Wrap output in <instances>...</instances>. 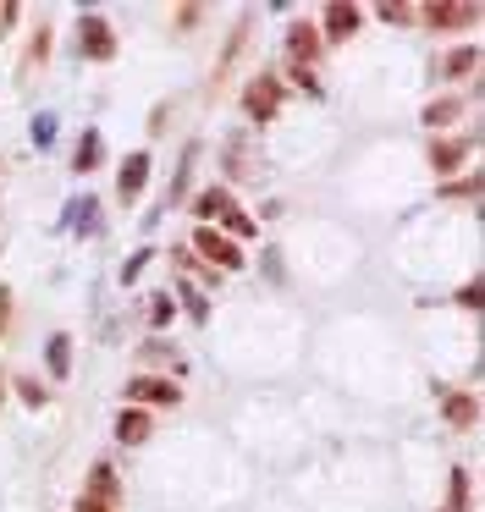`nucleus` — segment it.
Listing matches in <instances>:
<instances>
[{
  "mask_svg": "<svg viewBox=\"0 0 485 512\" xmlns=\"http://www.w3.org/2000/svg\"><path fill=\"white\" fill-rule=\"evenodd\" d=\"M144 435H149V413L144 408H122V419H116V441L132 446V441H144Z\"/></svg>",
  "mask_w": 485,
  "mask_h": 512,
  "instance_id": "1",
  "label": "nucleus"
},
{
  "mask_svg": "<svg viewBox=\"0 0 485 512\" xmlns=\"http://www.w3.org/2000/svg\"><path fill=\"white\" fill-rule=\"evenodd\" d=\"M127 397H132V402H171V397H177V386H166V380H132V386H127Z\"/></svg>",
  "mask_w": 485,
  "mask_h": 512,
  "instance_id": "2",
  "label": "nucleus"
},
{
  "mask_svg": "<svg viewBox=\"0 0 485 512\" xmlns=\"http://www.w3.org/2000/svg\"><path fill=\"white\" fill-rule=\"evenodd\" d=\"M199 248H204L210 259H221V265H226V270H232V265H243V254H237L232 243H221L215 231H199Z\"/></svg>",
  "mask_w": 485,
  "mask_h": 512,
  "instance_id": "3",
  "label": "nucleus"
},
{
  "mask_svg": "<svg viewBox=\"0 0 485 512\" xmlns=\"http://www.w3.org/2000/svg\"><path fill=\"white\" fill-rule=\"evenodd\" d=\"M44 364H50V375H56V380H66V364H72V342H66V336H56V342L44 348Z\"/></svg>",
  "mask_w": 485,
  "mask_h": 512,
  "instance_id": "4",
  "label": "nucleus"
},
{
  "mask_svg": "<svg viewBox=\"0 0 485 512\" xmlns=\"http://www.w3.org/2000/svg\"><path fill=\"white\" fill-rule=\"evenodd\" d=\"M144 177H149V155H132V160L122 165V193H127V199L144 187Z\"/></svg>",
  "mask_w": 485,
  "mask_h": 512,
  "instance_id": "5",
  "label": "nucleus"
},
{
  "mask_svg": "<svg viewBox=\"0 0 485 512\" xmlns=\"http://www.w3.org/2000/svg\"><path fill=\"white\" fill-rule=\"evenodd\" d=\"M271 105H276V83L259 78V83L249 88V110H254V116H271Z\"/></svg>",
  "mask_w": 485,
  "mask_h": 512,
  "instance_id": "6",
  "label": "nucleus"
},
{
  "mask_svg": "<svg viewBox=\"0 0 485 512\" xmlns=\"http://www.w3.org/2000/svg\"><path fill=\"white\" fill-rule=\"evenodd\" d=\"M100 132H83V144H78V171H88V165H100Z\"/></svg>",
  "mask_w": 485,
  "mask_h": 512,
  "instance_id": "7",
  "label": "nucleus"
},
{
  "mask_svg": "<svg viewBox=\"0 0 485 512\" xmlns=\"http://www.w3.org/2000/svg\"><path fill=\"white\" fill-rule=\"evenodd\" d=\"M83 44H88V50H100V56H110V33L100 28V17H88V28H83Z\"/></svg>",
  "mask_w": 485,
  "mask_h": 512,
  "instance_id": "8",
  "label": "nucleus"
},
{
  "mask_svg": "<svg viewBox=\"0 0 485 512\" xmlns=\"http://www.w3.org/2000/svg\"><path fill=\"white\" fill-rule=\"evenodd\" d=\"M447 413H452V424H469L474 419V397H447Z\"/></svg>",
  "mask_w": 485,
  "mask_h": 512,
  "instance_id": "9",
  "label": "nucleus"
},
{
  "mask_svg": "<svg viewBox=\"0 0 485 512\" xmlns=\"http://www.w3.org/2000/svg\"><path fill=\"white\" fill-rule=\"evenodd\" d=\"M353 22H359V11H353V6H331V33H348Z\"/></svg>",
  "mask_w": 485,
  "mask_h": 512,
  "instance_id": "10",
  "label": "nucleus"
},
{
  "mask_svg": "<svg viewBox=\"0 0 485 512\" xmlns=\"http://www.w3.org/2000/svg\"><path fill=\"white\" fill-rule=\"evenodd\" d=\"M315 33H309V28H303V22H298V28H293V56H309V50H315Z\"/></svg>",
  "mask_w": 485,
  "mask_h": 512,
  "instance_id": "11",
  "label": "nucleus"
},
{
  "mask_svg": "<svg viewBox=\"0 0 485 512\" xmlns=\"http://www.w3.org/2000/svg\"><path fill=\"white\" fill-rule=\"evenodd\" d=\"M447 66V78H458V72H469V66H474V50H458V56H452V61H442Z\"/></svg>",
  "mask_w": 485,
  "mask_h": 512,
  "instance_id": "12",
  "label": "nucleus"
},
{
  "mask_svg": "<svg viewBox=\"0 0 485 512\" xmlns=\"http://www.w3.org/2000/svg\"><path fill=\"white\" fill-rule=\"evenodd\" d=\"M424 116H430V122H452V116H458V105H452V100H436Z\"/></svg>",
  "mask_w": 485,
  "mask_h": 512,
  "instance_id": "13",
  "label": "nucleus"
},
{
  "mask_svg": "<svg viewBox=\"0 0 485 512\" xmlns=\"http://www.w3.org/2000/svg\"><path fill=\"white\" fill-rule=\"evenodd\" d=\"M6 314H11V298H6V287H0V325H6Z\"/></svg>",
  "mask_w": 485,
  "mask_h": 512,
  "instance_id": "14",
  "label": "nucleus"
},
{
  "mask_svg": "<svg viewBox=\"0 0 485 512\" xmlns=\"http://www.w3.org/2000/svg\"><path fill=\"white\" fill-rule=\"evenodd\" d=\"M78 512H105V501H94V496H88V501H83Z\"/></svg>",
  "mask_w": 485,
  "mask_h": 512,
  "instance_id": "15",
  "label": "nucleus"
}]
</instances>
